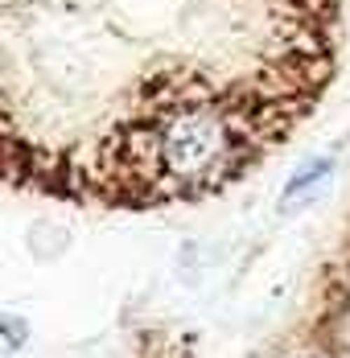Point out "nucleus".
<instances>
[{
  "label": "nucleus",
  "instance_id": "1",
  "mask_svg": "<svg viewBox=\"0 0 350 358\" xmlns=\"http://www.w3.org/2000/svg\"><path fill=\"white\" fill-rule=\"evenodd\" d=\"M157 161L177 181H202L231 161V132L214 111H174L157 132Z\"/></svg>",
  "mask_w": 350,
  "mask_h": 358
},
{
  "label": "nucleus",
  "instance_id": "2",
  "mask_svg": "<svg viewBox=\"0 0 350 358\" xmlns=\"http://www.w3.org/2000/svg\"><path fill=\"white\" fill-rule=\"evenodd\" d=\"M330 173V161H314V165H305L297 178L288 181V189H284V210H293V206H301L305 198H314L317 189H321V181Z\"/></svg>",
  "mask_w": 350,
  "mask_h": 358
}]
</instances>
